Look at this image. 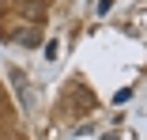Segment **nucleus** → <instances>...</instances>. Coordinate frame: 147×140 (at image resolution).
<instances>
[{
	"label": "nucleus",
	"mask_w": 147,
	"mask_h": 140,
	"mask_svg": "<svg viewBox=\"0 0 147 140\" xmlns=\"http://www.w3.org/2000/svg\"><path fill=\"white\" fill-rule=\"evenodd\" d=\"M109 4H113V0H102V4H98V8H102V12H106V8H109Z\"/></svg>",
	"instance_id": "f257e3e1"
}]
</instances>
